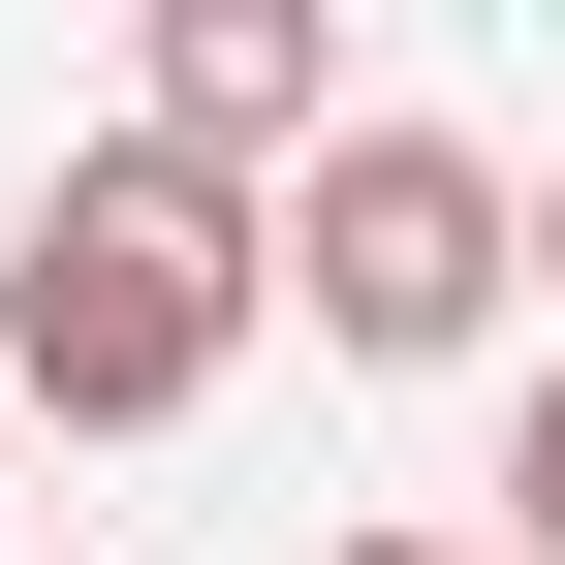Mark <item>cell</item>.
<instances>
[{"instance_id": "obj_7", "label": "cell", "mask_w": 565, "mask_h": 565, "mask_svg": "<svg viewBox=\"0 0 565 565\" xmlns=\"http://www.w3.org/2000/svg\"><path fill=\"white\" fill-rule=\"evenodd\" d=\"M0 565H63V534H0Z\"/></svg>"}, {"instance_id": "obj_2", "label": "cell", "mask_w": 565, "mask_h": 565, "mask_svg": "<svg viewBox=\"0 0 565 565\" xmlns=\"http://www.w3.org/2000/svg\"><path fill=\"white\" fill-rule=\"evenodd\" d=\"M503 282H534V158L345 95V158L282 189V315H315L345 377H440V345H503Z\"/></svg>"}, {"instance_id": "obj_6", "label": "cell", "mask_w": 565, "mask_h": 565, "mask_svg": "<svg viewBox=\"0 0 565 565\" xmlns=\"http://www.w3.org/2000/svg\"><path fill=\"white\" fill-rule=\"evenodd\" d=\"M0 471H32V408H0Z\"/></svg>"}, {"instance_id": "obj_1", "label": "cell", "mask_w": 565, "mask_h": 565, "mask_svg": "<svg viewBox=\"0 0 565 565\" xmlns=\"http://www.w3.org/2000/svg\"><path fill=\"white\" fill-rule=\"evenodd\" d=\"M252 315H282V221L189 189L158 126H95V158L0 221V408H63V440H189V408L252 377Z\"/></svg>"}, {"instance_id": "obj_4", "label": "cell", "mask_w": 565, "mask_h": 565, "mask_svg": "<svg viewBox=\"0 0 565 565\" xmlns=\"http://www.w3.org/2000/svg\"><path fill=\"white\" fill-rule=\"evenodd\" d=\"M345 565H503V534H345Z\"/></svg>"}, {"instance_id": "obj_5", "label": "cell", "mask_w": 565, "mask_h": 565, "mask_svg": "<svg viewBox=\"0 0 565 565\" xmlns=\"http://www.w3.org/2000/svg\"><path fill=\"white\" fill-rule=\"evenodd\" d=\"M534 282H565V189H534Z\"/></svg>"}, {"instance_id": "obj_3", "label": "cell", "mask_w": 565, "mask_h": 565, "mask_svg": "<svg viewBox=\"0 0 565 565\" xmlns=\"http://www.w3.org/2000/svg\"><path fill=\"white\" fill-rule=\"evenodd\" d=\"M503 565H565V377L503 408Z\"/></svg>"}]
</instances>
